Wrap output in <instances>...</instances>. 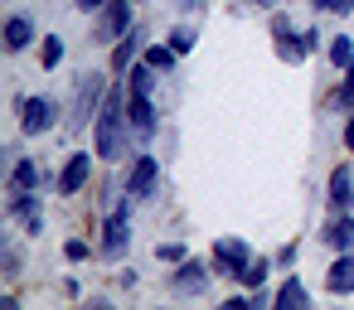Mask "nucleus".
<instances>
[{"label":"nucleus","mask_w":354,"mask_h":310,"mask_svg":"<svg viewBox=\"0 0 354 310\" xmlns=\"http://www.w3.org/2000/svg\"><path fill=\"white\" fill-rule=\"evenodd\" d=\"M97 155L117 160L122 155V93H102V112H97Z\"/></svg>","instance_id":"f257e3e1"},{"label":"nucleus","mask_w":354,"mask_h":310,"mask_svg":"<svg viewBox=\"0 0 354 310\" xmlns=\"http://www.w3.org/2000/svg\"><path fill=\"white\" fill-rule=\"evenodd\" d=\"M156 180H160L156 155H141V160L131 165V175H127V194H131V199H146V194L156 189Z\"/></svg>","instance_id":"f03ea898"},{"label":"nucleus","mask_w":354,"mask_h":310,"mask_svg":"<svg viewBox=\"0 0 354 310\" xmlns=\"http://www.w3.org/2000/svg\"><path fill=\"white\" fill-rule=\"evenodd\" d=\"M214 257H218V267H223L228 276H243V267H248V242H243V238H218Z\"/></svg>","instance_id":"7ed1b4c3"},{"label":"nucleus","mask_w":354,"mask_h":310,"mask_svg":"<svg viewBox=\"0 0 354 310\" xmlns=\"http://www.w3.org/2000/svg\"><path fill=\"white\" fill-rule=\"evenodd\" d=\"M54 126V102L49 97H30L25 102V136H39Z\"/></svg>","instance_id":"20e7f679"},{"label":"nucleus","mask_w":354,"mask_h":310,"mask_svg":"<svg viewBox=\"0 0 354 310\" xmlns=\"http://www.w3.org/2000/svg\"><path fill=\"white\" fill-rule=\"evenodd\" d=\"M88 170H93V155H73L68 165H64V175H59V194H78L83 184H88Z\"/></svg>","instance_id":"39448f33"},{"label":"nucleus","mask_w":354,"mask_h":310,"mask_svg":"<svg viewBox=\"0 0 354 310\" xmlns=\"http://www.w3.org/2000/svg\"><path fill=\"white\" fill-rule=\"evenodd\" d=\"M97 97H102V78H83V93L73 97V126L93 122V107H97Z\"/></svg>","instance_id":"423d86ee"},{"label":"nucleus","mask_w":354,"mask_h":310,"mask_svg":"<svg viewBox=\"0 0 354 310\" xmlns=\"http://www.w3.org/2000/svg\"><path fill=\"white\" fill-rule=\"evenodd\" d=\"M127 242H131V223H127V213H112V218H107V238H102V247L117 257V252H127Z\"/></svg>","instance_id":"0eeeda50"},{"label":"nucleus","mask_w":354,"mask_h":310,"mask_svg":"<svg viewBox=\"0 0 354 310\" xmlns=\"http://www.w3.org/2000/svg\"><path fill=\"white\" fill-rule=\"evenodd\" d=\"M325 286L335 291V296H344V291H354V252H344L335 267H330V276H325Z\"/></svg>","instance_id":"6e6552de"},{"label":"nucleus","mask_w":354,"mask_h":310,"mask_svg":"<svg viewBox=\"0 0 354 310\" xmlns=\"http://www.w3.org/2000/svg\"><path fill=\"white\" fill-rule=\"evenodd\" d=\"M204 286H209V271H204L199 262H180V276H175V291H185V296L194 291V296H199Z\"/></svg>","instance_id":"1a4fd4ad"},{"label":"nucleus","mask_w":354,"mask_h":310,"mask_svg":"<svg viewBox=\"0 0 354 310\" xmlns=\"http://www.w3.org/2000/svg\"><path fill=\"white\" fill-rule=\"evenodd\" d=\"M349 199H354V175H349V165H339V170L330 175V204L344 209Z\"/></svg>","instance_id":"9d476101"},{"label":"nucleus","mask_w":354,"mask_h":310,"mask_svg":"<svg viewBox=\"0 0 354 310\" xmlns=\"http://www.w3.org/2000/svg\"><path fill=\"white\" fill-rule=\"evenodd\" d=\"M127 30H131V10H127V0H112V10H107V20H102V39L127 35Z\"/></svg>","instance_id":"9b49d317"},{"label":"nucleus","mask_w":354,"mask_h":310,"mask_svg":"<svg viewBox=\"0 0 354 310\" xmlns=\"http://www.w3.org/2000/svg\"><path fill=\"white\" fill-rule=\"evenodd\" d=\"M30 39H35V25H30L25 15H15V20L6 25V49H10V54H20V49H25Z\"/></svg>","instance_id":"f8f14e48"},{"label":"nucleus","mask_w":354,"mask_h":310,"mask_svg":"<svg viewBox=\"0 0 354 310\" xmlns=\"http://www.w3.org/2000/svg\"><path fill=\"white\" fill-rule=\"evenodd\" d=\"M10 184H15V189H35V184H39V165H35V160H15Z\"/></svg>","instance_id":"ddd939ff"},{"label":"nucleus","mask_w":354,"mask_h":310,"mask_svg":"<svg viewBox=\"0 0 354 310\" xmlns=\"http://www.w3.org/2000/svg\"><path fill=\"white\" fill-rule=\"evenodd\" d=\"M131 122H136L141 131L156 126V117H151V97H146V93H131Z\"/></svg>","instance_id":"4468645a"},{"label":"nucleus","mask_w":354,"mask_h":310,"mask_svg":"<svg viewBox=\"0 0 354 310\" xmlns=\"http://www.w3.org/2000/svg\"><path fill=\"white\" fill-rule=\"evenodd\" d=\"M277 310H291V305H306V286L301 281H286L281 291H277V300H272Z\"/></svg>","instance_id":"2eb2a0df"},{"label":"nucleus","mask_w":354,"mask_h":310,"mask_svg":"<svg viewBox=\"0 0 354 310\" xmlns=\"http://www.w3.org/2000/svg\"><path fill=\"white\" fill-rule=\"evenodd\" d=\"M325 238H330V242H335L339 252H354V218H339V223H335V228H330Z\"/></svg>","instance_id":"dca6fc26"},{"label":"nucleus","mask_w":354,"mask_h":310,"mask_svg":"<svg viewBox=\"0 0 354 310\" xmlns=\"http://www.w3.org/2000/svg\"><path fill=\"white\" fill-rule=\"evenodd\" d=\"M131 54H136V30H127V35L117 39V54H112V64H117V73H127V64H131Z\"/></svg>","instance_id":"f3484780"},{"label":"nucleus","mask_w":354,"mask_h":310,"mask_svg":"<svg viewBox=\"0 0 354 310\" xmlns=\"http://www.w3.org/2000/svg\"><path fill=\"white\" fill-rule=\"evenodd\" d=\"M127 78H131V93H146V97H151V83H156V68H151V64L127 68Z\"/></svg>","instance_id":"a211bd4d"},{"label":"nucleus","mask_w":354,"mask_h":310,"mask_svg":"<svg viewBox=\"0 0 354 310\" xmlns=\"http://www.w3.org/2000/svg\"><path fill=\"white\" fill-rule=\"evenodd\" d=\"M330 64H335V68H349V64H354V39H335V44H330Z\"/></svg>","instance_id":"6ab92c4d"},{"label":"nucleus","mask_w":354,"mask_h":310,"mask_svg":"<svg viewBox=\"0 0 354 310\" xmlns=\"http://www.w3.org/2000/svg\"><path fill=\"white\" fill-rule=\"evenodd\" d=\"M146 64H151V68H170V64H175V49H170V44H165V49L151 44V49H146Z\"/></svg>","instance_id":"aec40b11"},{"label":"nucleus","mask_w":354,"mask_h":310,"mask_svg":"<svg viewBox=\"0 0 354 310\" xmlns=\"http://www.w3.org/2000/svg\"><path fill=\"white\" fill-rule=\"evenodd\" d=\"M170 49H175V54H189V49H194V30H185V25H180V30L170 35Z\"/></svg>","instance_id":"412c9836"},{"label":"nucleus","mask_w":354,"mask_h":310,"mask_svg":"<svg viewBox=\"0 0 354 310\" xmlns=\"http://www.w3.org/2000/svg\"><path fill=\"white\" fill-rule=\"evenodd\" d=\"M59 59H64V39H44V68H59Z\"/></svg>","instance_id":"4be33fe9"},{"label":"nucleus","mask_w":354,"mask_h":310,"mask_svg":"<svg viewBox=\"0 0 354 310\" xmlns=\"http://www.w3.org/2000/svg\"><path fill=\"white\" fill-rule=\"evenodd\" d=\"M64 257H68V262H83V257H88V242L68 238V242H64Z\"/></svg>","instance_id":"5701e85b"},{"label":"nucleus","mask_w":354,"mask_h":310,"mask_svg":"<svg viewBox=\"0 0 354 310\" xmlns=\"http://www.w3.org/2000/svg\"><path fill=\"white\" fill-rule=\"evenodd\" d=\"M156 257L160 262H185V247L180 242H165V247H156Z\"/></svg>","instance_id":"b1692460"},{"label":"nucleus","mask_w":354,"mask_h":310,"mask_svg":"<svg viewBox=\"0 0 354 310\" xmlns=\"http://www.w3.org/2000/svg\"><path fill=\"white\" fill-rule=\"evenodd\" d=\"M262 276H267V262H248V267H243V281H248V286H257Z\"/></svg>","instance_id":"393cba45"},{"label":"nucleus","mask_w":354,"mask_h":310,"mask_svg":"<svg viewBox=\"0 0 354 310\" xmlns=\"http://www.w3.org/2000/svg\"><path fill=\"white\" fill-rule=\"evenodd\" d=\"M339 97H344V107H354V64H349V78H344V88H339Z\"/></svg>","instance_id":"a878e982"},{"label":"nucleus","mask_w":354,"mask_h":310,"mask_svg":"<svg viewBox=\"0 0 354 310\" xmlns=\"http://www.w3.org/2000/svg\"><path fill=\"white\" fill-rule=\"evenodd\" d=\"M344 146H349V151H354V117H349V122H344Z\"/></svg>","instance_id":"bb28decb"},{"label":"nucleus","mask_w":354,"mask_h":310,"mask_svg":"<svg viewBox=\"0 0 354 310\" xmlns=\"http://www.w3.org/2000/svg\"><path fill=\"white\" fill-rule=\"evenodd\" d=\"M325 10H349V0H320Z\"/></svg>","instance_id":"cd10ccee"},{"label":"nucleus","mask_w":354,"mask_h":310,"mask_svg":"<svg viewBox=\"0 0 354 310\" xmlns=\"http://www.w3.org/2000/svg\"><path fill=\"white\" fill-rule=\"evenodd\" d=\"M97 6H107V0H78V10H97Z\"/></svg>","instance_id":"c85d7f7f"},{"label":"nucleus","mask_w":354,"mask_h":310,"mask_svg":"<svg viewBox=\"0 0 354 310\" xmlns=\"http://www.w3.org/2000/svg\"><path fill=\"white\" fill-rule=\"evenodd\" d=\"M180 6H199V0H180Z\"/></svg>","instance_id":"c756f323"},{"label":"nucleus","mask_w":354,"mask_h":310,"mask_svg":"<svg viewBox=\"0 0 354 310\" xmlns=\"http://www.w3.org/2000/svg\"><path fill=\"white\" fill-rule=\"evenodd\" d=\"M262 6H272V0H262Z\"/></svg>","instance_id":"7c9ffc66"}]
</instances>
